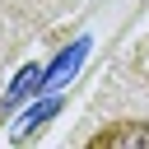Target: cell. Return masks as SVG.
Instances as JSON below:
<instances>
[{"mask_svg":"<svg viewBox=\"0 0 149 149\" xmlns=\"http://www.w3.org/2000/svg\"><path fill=\"white\" fill-rule=\"evenodd\" d=\"M121 144H149V121H112L98 135H88V149H121Z\"/></svg>","mask_w":149,"mask_h":149,"instance_id":"obj_1","label":"cell"}]
</instances>
